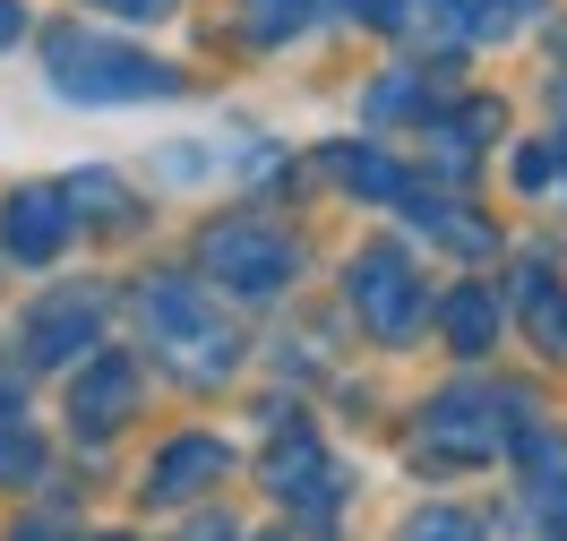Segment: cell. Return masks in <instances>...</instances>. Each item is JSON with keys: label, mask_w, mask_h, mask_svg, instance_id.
Returning <instances> with one entry per match:
<instances>
[{"label": "cell", "mask_w": 567, "mask_h": 541, "mask_svg": "<svg viewBox=\"0 0 567 541\" xmlns=\"http://www.w3.org/2000/svg\"><path fill=\"white\" fill-rule=\"evenodd\" d=\"M559 173H567V155H559V146H533V155H516V180H525V189H550Z\"/></svg>", "instance_id": "cell-19"}, {"label": "cell", "mask_w": 567, "mask_h": 541, "mask_svg": "<svg viewBox=\"0 0 567 541\" xmlns=\"http://www.w3.org/2000/svg\"><path fill=\"white\" fill-rule=\"evenodd\" d=\"M395 541H482V524H473V516H456V507H422V516H413Z\"/></svg>", "instance_id": "cell-16"}, {"label": "cell", "mask_w": 567, "mask_h": 541, "mask_svg": "<svg viewBox=\"0 0 567 541\" xmlns=\"http://www.w3.org/2000/svg\"><path fill=\"white\" fill-rule=\"evenodd\" d=\"M198 267H207L224 292L267 301V292L292 284V241H284L276 223H258V216H224V223L198 232Z\"/></svg>", "instance_id": "cell-3"}, {"label": "cell", "mask_w": 567, "mask_h": 541, "mask_svg": "<svg viewBox=\"0 0 567 541\" xmlns=\"http://www.w3.org/2000/svg\"><path fill=\"white\" fill-rule=\"evenodd\" d=\"M336 9L361 18V27H404V9H413V0H336Z\"/></svg>", "instance_id": "cell-20"}, {"label": "cell", "mask_w": 567, "mask_h": 541, "mask_svg": "<svg viewBox=\"0 0 567 541\" xmlns=\"http://www.w3.org/2000/svg\"><path fill=\"white\" fill-rule=\"evenodd\" d=\"M516 396H491V387H447V396L422 413V456L430 465H482L507 438H533L525 422H498Z\"/></svg>", "instance_id": "cell-4"}, {"label": "cell", "mask_w": 567, "mask_h": 541, "mask_svg": "<svg viewBox=\"0 0 567 541\" xmlns=\"http://www.w3.org/2000/svg\"><path fill=\"white\" fill-rule=\"evenodd\" d=\"M70 207H104V223H112L121 207H130V189H121V180H104V173H78V180H70Z\"/></svg>", "instance_id": "cell-18"}, {"label": "cell", "mask_w": 567, "mask_h": 541, "mask_svg": "<svg viewBox=\"0 0 567 541\" xmlns=\"http://www.w3.org/2000/svg\"><path fill=\"white\" fill-rule=\"evenodd\" d=\"M86 9H112V18H138L146 27V18H173L181 0H86Z\"/></svg>", "instance_id": "cell-21"}, {"label": "cell", "mask_w": 567, "mask_h": 541, "mask_svg": "<svg viewBox=\"0 0 567 541\" xmlns=\"http://www.w3.org/2000/svg\"><path fill=\"white\" fill-rule=\"evenodd\" d=\"M95 335H104V292L61 284V292H43L35 319H27V361H35V370L86 361V353H95Z\"/></svg>", "instance_id": "cell-6"}, {"label": "cell", "mask_w": 567, "mask_h": 541, "mask_svg": "<svg viewBox=\"0 0 567 541\" xmlns=\"http://www.w3.org/2000/svg\"><path fill=\"white\" fill-rule=\"evenodd\" d=\"M43 70H52V86L78 95V104H155V95L181 86L173 61L130 52V43H104V35H78V27L43 35Z\"/></svg>", "instance_id": "cell-1"}, {"label": "cell", "mask_w": 567, "mask_h": 541, "mask_svg": "<svg viewBox=\"0 0 567 541\" xmlns=\"http://www.w3.org/2000/svg\"><path fill=\"white\" fill-rule=\"evenodd\" d=\"M525 319H533V344L567 361V292L550 284L542 267H533V275H525Z\"/></svg>", "instance_id": "cell-14"}, {"label": "cell", "mask_w": 567, "mask_h": 541, "mask_svg": "<svg viewBox=\"0 0 567 541\" xmlns=\"http://www.w3.org/2000/svg\"><path fill=\"white\" fill-rule=\"evenodd\" d=\"M35 472H43L35 430H18V422H9V430H0V481H35Z\"/></svg>", "instance_id": "cell-17"}, {"label": "cell", "mask_w": 567, "mask_h": 541, "mask_svg": "<svg viewBox=\"0 0 567 541\" xmlns=\"http://www.w3.org/2000/svg\"><path fill=\"white\" fill-rule=\"evenodd\" d=\"M95 541H130V533H95Z\"/></svg>", "instance_id": "cell-23"}, {"label": "cell", "mask_w": 567, "mask_h": 541, "mask_svg": "<svg viewBox=\"0 0 567 541\" xmlns=\"http://www.w3.org/2000/svg\"><path fill=\"white\" fill-rule=\"evenodd\" d=\"M310 9H319V0H249V43H284V35H301V27H310Z\"/></svg>", "instance_id": "cell-15"}, {"label": "cell", "mask_w": 567, "mask_h": 541, "mask_svg": "<svg viewBox=\"0 0 567 541\" xmlns=\"http://www.w3.org/2000/svg\"><path fill=\"white\" fill-rule=\"evenodd\" d=\"M18 27H27V9H18V0H0V52L18 43Z\"/></svg>", "instance_id": "cell-22"}, {"label": "cell", "mask_w": 567, "mask_h": 541, "mask_svg": "<svg viewBox=\"0 0 567 541\" xmlns=\"http://www.w3.org/2000/svg\"><path fill=\"white\" fill-rule=\"evenodd\" d=\"M78 232V207H70V189H18L9 207H0V241L18 258H61V241Z\"/></svg>", "instance_id": "cell-7"}, {"label": "cell", "mask_w": 567, "mask_h": 541, "mask_svg": "<svg viewBox=\"0 0 567 541\" xmlns=\"http://www.w3.org/2000/svg\"><path fill=\"white\" fill-rule=\"evenodd\" d=\"M138 326L155 353H173L181 378H224L233 370V326L215 319V301L198 284H181V275L138 284Z\"/></svg>", "instance_id": "cell-2"}, {"label": "cell", "mask_w": 567, "mask_h": 541, "mask_svg": "<svg viewBox=\"0 0 567 541\" xmlns=\"http://www.w3.org/2000/svg\"><path fill=\"white\" fill-rule=\"evenodd\" d=\"M491 335H498V292L456 284L447 292V344H456V353H491Z\"/></svg>", "instance_id": "cell-12"}, {"label": "cell", "mask_w": 567, "mask_h": 541, "mask_svg": "<svg viewBox=\"0 0 567 541\" xmlns=\"http://www.w3.org/2000/svg\"><path fill=\"white\" fill-rule=\"evenodd\" d=\"M215 472H224V447H215V438H173V447L155 456V472H146V490H155V499H198Z\"/></svg>", "instance_id": "cell-10"}, {"label": "cell", "mask_w": 567, "mask_h": 541, "mask_svg": "<svg viewBox=\"0 0 567 541\" xmlns=\"http://www.w3.org/2000/svg\"><path fill=\"white\" fill-rule=\"evenodd\" d=\"M482 138H498V104H456L447 121H430L422 146H430V164H439V173H464Z\"/></svg>", "instance_id": "cell-11"}, {"label": "cell", "mask_w": 567, "mask_h": 541, "mask_svg": "<svg viewBox=\"0 0 567 541\" xmlns=\"http://www.w3.org/2000/svg\"><path fill=\"white\" fill-rule=\"evenodd\" d=\"M267 481H276V499H284V507H301V516H327V507H336V490H344V481H336V465L319 456V438H310V430H284V438H276V456H267Z\"/></svg>", "instance_id": "cell-8"}, {"label": "cell", "mask_w": 567, "mask_h": 541, "mask_svg": "<svg viewBox=\"0 0 567 541\" xmlns=\"http://www.w3.org/2000/svg\"><path fill=\"white\" fill-rule=\"evenodd\" d=\"M344 292H353L361 326H370L379 344H404V335H422V319H430V301H422V275H413V258H404V250H388V241L353 258Z\"/></svg>", "instance_id": "cell-5"}, {"label": "cell", "mask_w": 567, "mask_h": 541, "mask_svg": "<svg viewBox=\"0 0 567 541\" xmlns=\"http://www.w3.org/2000/svg\"><path fill=\"white\" fill-rule=\"evenodd\" d=\"M327 173L344 180V189H361V198H404L413 180L395 173L388 155H370V146H327Z\"/></svg>", "instance_id": "cell-13"}, {"label": "cell", "mask_w": 567, "mask_h": 541, "mask_svg": "<svg viewBox=\"0 0 567 541\" xmlns=\"http://www.w3.org/2000/svg\"><path fill=\"white\" fill-rule=\"evenodd\" d=\"M130 404H138V361H130V353H95L86 370H78V387H70V422H86V430H121Z\"/></svg>", "instance_id": "cell-9"}]
</instances>
